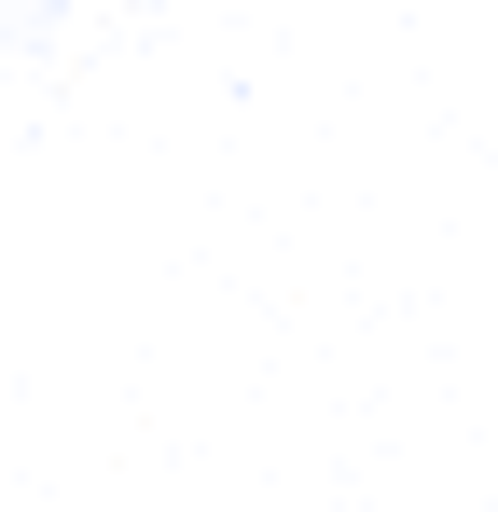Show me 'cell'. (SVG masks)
<instances>
[{
    "label": "cell",
    "mask_w": 498,
    "mask_h": 512,
    "mask_svg": "<svg viewBox=\"0 0 498 512\" xmlns=\"http://www.w3.org/2000/svg\"><path fill=\"white\" fill-rule=\"evenodd\" d=\"M0 14H14V0H0Z\"/></svg>",
    "instance_id": "1"
}]
</instances>
